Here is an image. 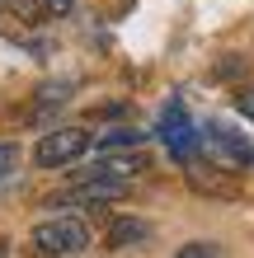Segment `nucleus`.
Returning <instances> with one entry per match:
<instances>
[{"instance_id": "10", "label": "nucleus", "mask_w": 254, "mask_h": 258, "mask_svg": "<svg viewBox=\"0 0 254 258\" xmlns=\"http://www.w3.org/2000/svg\"><path fill=\"white\" fill-rule=\"evenodd\" d=\"M235 108H240L245 117H254V89H240V99H235Z\"/></svg>"}, {"instance_id": "6", "label": "nucleus", "mask_w": 254, "mask_h": 258, "mask_svg": "<svg viewBox=\"0 0 254 258\" xmlns=\"http://www.w3.org/2000/svg\"><path fill=\"white\" fill-rule=\"evenodd\" d=\"M156 132H141V127H109V132H94V146L99 155L104 150H141Z\"/></svg>"}, {"instance_id": "5", "label": "nucleus", "mask_w": 254, "mask_h": 258, "mask_svg": "<svg viewBox=\"0 0 254 258\" xmlns=\"http://www.w3.org/2000/svg\"><path fill=\"white\" fill-rule=\"evenodd\" d=\"M151 225L137 221V216H113L109 225H104V244L109 249H141V244H151Z\"/></svg>"}, {"instance_id": "4", "label": "nucleus", "mask_w": 254, "mask_h": 258, "mask_svg": "<svg viewBox=\"0 0 254 258\" xmlns=\"http://www.w3.org/2000/svg\"><path fill=\"white\" fill-rule=\"evenodd\" d=\"M156 132H160V141L170 146V155H174L179 164L198 155V132H193V122H188V113L179 108V103H165V113H160V122H156Z\"/></svg>"}, {"instance_id": "3", "label": "nucleus", "mask_w": 254, "mask_h": 258, "mask_svg": "<svg viewBox=\"0 0 254 258\" xmlns=\"http://www.w3.org/2000/svg\"><path fill=\"white\" fill-rule=\"evenodd\" d=\"M89 146H94V132H85V127H52V132L38 136L33 164L38 169H66V164H76Z\"/></svg>"}, {"instance_id": "2", "label": "nucleus", "mask_w": 254, "mask_h": 258, "mask_svg": "<svg viewBox=\"0 0 254 258\" xmlns=\"http://www.w3.org/2000/svg\"><path fill=\"white\" fill-rule=\"evenodd\" d=\"M198 146H202V155L212 160V164H221V169H249L254 164V141L245 132H235V127H226V122H207L202 132H198Z\"/></svg>"}, {"instance_id": "8", "label": "nucleus", "mask_w": 254, "mask_h": 258, "mask_svg": "<svg viewBox=\"0 0 254 258\" xmlns=\"http://www.w3.org/2000/svg\"><path fill=\"white\" fill-rule=\"evenodd\" d=\"M19 146H14V141H0V178H10L14 169H19Z\"/></svg>"}, {"instance_id": "7", "label": "nucleus", "mask_w": 254, "mask_h": 258, "mask_svg": "<svg viewBox=\"0 0 254 258\" xmlns=\"http://www.w3.org/2000/svg\"><path fill=\"white\" fill-rule=\"evenodd\" d=\"M174 258H221V249L212 244V239H193V244H184Z\"/></svg>"}, {"instance_id": "9", "label": "nucleus", "mask_w": 254, "mask_h": 258, "mask_svg": "<svg viewBox=\"0 0 254 258\" xmlns=\"http://www.w3.org/2000/svg\"><path fill=\"white\" fill-rule=\"evenodd\" d=\"M42 10H47V19H66L76 10V0H42Z\"/></svg>"}, {"instance_id": "1", "label": "nucleus", "mask_w": 254, "mask_h": 258, "mask_svg": "<svg viewBox=\"0 0 254 258\" xmlns=\"http://www.w3.org/2000/svg\"><path fill=\"white\" fill-rule=\"evenodd\" d=\"M28 249L38 258H71V253H85L89 249V225L80 216H52V221H38L28 230Z\"/></svg>"}]
</instances>
